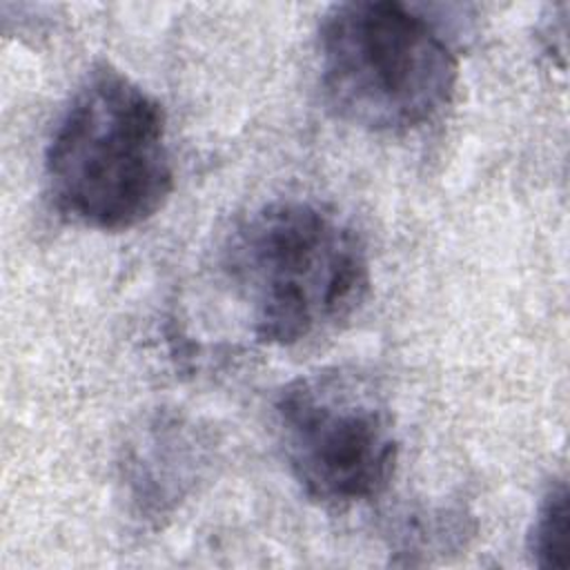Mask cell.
Instances as JSON below:
<instances>
[{"label":"cell","instance_id":"1","mask_svg":"<svg viewBox=\"0 0 570 570\" xmlns=\"http://www.w3.org/2000/svg\"><path fill=\"white\" fill-rule=\"evenodd\" d=\"M223 272L252 334L296 345L347 321L370 292V258L338 212L312 200H274L238 220Z\"/></svg>","mask_w":570,"mask_h":570},{"label":"cell","instance_id":"2","mask_svg":"<svg viewBox=\"0 0 570 570\" xmlns=\"http://www.w3.org/2000/svg\"><path fill=\"white\" fill-rule=\"evenodd\" d=\"M53 207L82 227L122 232L156 216L174 189L163 105L122 71H89L47 151Z\"/></svg>","mask_w":570,"mask_h":570},{"label":"cell","instance_id":"3","mask_svg":"<svg viewBox=\"0 0 570 570\" xmlns=\"http://www.w3.org/2000/svg\"><path fill=\"white\" fill-rule=\"evenodd\" d=\"M321 87L330 109L367 131H407L452 100L459 58L443 31L403 2L330 7L318 27Z\"/></svg>","mask_w":570,"mask_h":570},{"label":"cell","instance_id":"4","mask_svg":"<svg viewBox=\"0 0 570 570\" xmlns=\"http://www.w3.org/2000/svg\"><path fill=\"white\" fill-rule=\"evenodd\" d=\"M274 412L287 468L312 501L345 508L379 497L392 481L394 419L383 394L356 370L294 379Z\"/></svg>","mask_w":570,"mask_h":570},{"label":"cell","instance_id":"5","mask_svg":"<svg viewBox=\"0 0 570 570\" xmlns=\"http://www.w3.org/2000/svg\"><path fill=\"white\" fill-rule=\"evenodd\" d=\"M200 441L189 425L154 421L129 448L122 479L136 510L147 519L167 514L200 472Z\"/></svg>","mask_w":570,"mask_h":570},{"label":"cell","instance_id":"6","mask_svg":"<svg viewBox=\"0 0 570 570\" xmlns=\"http://www.w3.org/2000/svg\"><path fill=\"white\" fill-rule=\"evenodd\" d=\"M570 519H568V488L563 481L548 488L543 494L532 530L528 534V550L532 554L534 566L550 568H568L570 563Z\"/></svg>","mask_w":570,"mask_h":570}]
</instances>
